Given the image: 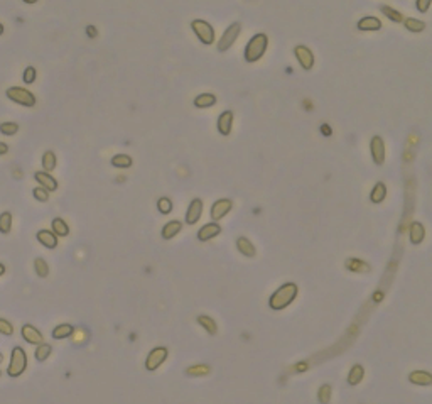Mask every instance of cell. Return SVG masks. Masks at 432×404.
Returning a JSON list of instances; mask_svg holds the SVG:
<instances>
[{
	"instance_id": "obj_3",
	"label": "cell",
	"mask_w": 432,
	"mask_h": 404,
	"mask_svg": "<svg viewBox=\"0 0 432 404\" xmlns=\"http://www.w3.org/2000/svg\"><path fill=\"white\" fill-rule=\"evenodd\" d=\"M27 369V355L26 350L22 347H14L12 354H10V362L7 367V376L9 377H20L24 371Z\"/></svg>"
},
{
	"instance_id": "obj_26",
	"label": "cell",
	"mask_w": 432,
	"mask_h": 404,
	"mask_svg": "<svg viewBox=\"0 0 432 404\" xmlns=\"http://www.w3.org/2000/svg\"><path fill=\"white\" fill-rule=\"evenodd\" d=\"M51 230H53L57 237H68V235H70V227H68V223L59 217L54 218L53 223H51Z\"/></svg>"
},
{
	"instance_id": "obj_36",
	"label": "cell",
	"mask_w": 432,
	"mask_h": 404,
	"mask_svg": "<svg viewBox=\"0 0 432 404\" xmlns=\"http://www.w3.org/2000/svg\"><path fill=\"white\" fill-rule=\"evenodd\" d=\"M19 132V124L17 122H2L0 124V134L4 136H15Z\"/></svg>"
},
{
	"instance_id": "obj_1",
	"label": "cell",
	"mask_w": 432,
	"mask_h": 404,
	"mask_svg": "<svg viewBox=\"0 0 432 404\" xmlns=\"http://www.w3.org/2000/svg\"><path fill=\"white\" fill-rule=\"evenodd\" d=\"M299 294V286L296 282H287V284L280 286L277 291H275L269 299V306L274 311H280L287 308L289 304L297 298Z\"/></svg>"
},
{
	"instance_id": "obj_37",
	"label": "cell",
	"mask_w": 432,
	"mask_h": 404,
	"mask_svg": "<svg viewBox=\"0 0 432 404\" xmlns=\"http://www.w3.org/2000/svg\"><path fill=\"white\" fill-rule=\"evenodd\" d=\"M157 208L162 215H169L172 211V201L168 198V196H162V198L157 200Z\"/></svg>"
},
{
	"instance_id": "obj_33",
	"label": "cell",
	"mask_w": 432,
	"mask_h": 404,
	"mask_svg": "<svg viewBox=\"0 0 432 404\" xmlns=\"http://www.w3.org/2000/svg\"><path fill=\"white\" fill-rule=\"evenodd\" d=\"M34 271L37 273L39 278H48L49 265H48V262H46L43 257H37V259H34Z\"/></svg>"
},
{
	"instance_id": "obj_16",
	"label": "cell",
	"mask_w": 432,
	"mask_h": 404,
	"mask_svg": "<svg viewBox=\"0 0 432 404\" xmlns=\"http://www.w3.org/2000/svg\"><path fill=\"white\" fill-rule=\"evenodd\" d=\"M218 130H220L221 136H230V132H232V127H233V112L232 110H224L220 117H218V122H216Z\"/></svg>"
},
{
	"instance_id": "obj_22",
	"label": "cell",
	"mask_w": 432,
	"mask_h": 404,
	"mask_svg": "<svg viewBox=\"0 0 432 404\" xmlns=\"http://www.w3.org/2000/svg\"><path fill=\"white\" fill-rule=\"evenodd\" d=\"M387 198V186H385V183L378 181L375 186L372 189V195H370V200L372 203H382V201Z\"/></svg>"
},
{
	"instance_id": "obj_13",
	"label": "cell",
	"mask_w": 432,
	"mask_h": 404,
	"mask_svg": "<svg viewBox=\"0 0 432 404\" xmlns=\"http://www.w3.org/2000/svg\"><path fill=\"white\" fill-rule=\"evenodd\" d=\"M220 234H221V227L218 225V222H211V223L203 225V227L198 230V239L201 242H208L211 239L218 237Z\"/></svg>"
},
{
	"instance_id": "obj_46",
	"label": "cell",
	"mask_w": 432,
	"mask_h": 404,
	"mask_svg": "<svg viewBox=\"0 0 432 404\" xmlns=\"http://www.w3.org/2000/svg\"><path fill=\"white\" fill-rule=\"evenodd\" d=\"M5 274V265L0 262V276H4Z\"/></svg>"
},
{
	"instance_id": "obj_17",
	"label": "cell",
	"mask_w": 432,
	"mask_h": 404,
	"mask_svg": "<svg viewBox=\"0 0 432 404\" xmlns=\"http://www.w3.org/2000/svg\"><path fill=\"white\" fill-rule=\"evenodd\" d=\"M358 29L360 31H380L382 29V21L375 15H365L358 21Z\"/></svg>"
},
{
	"instance_id": "obj_8",
	"label": "cell",
	"mask_w": 432,
	"mask_h": 404,
	"mask_svg": "<svg viewBox=\"0 0 432 404\" xmlns=\"http://www.w3.org/2000/svg\"><path fill=\"white\" fill-rule=\"evenodd\" d=\"M294 54H296L299 65L302 66V70H313L314 66V53L311 51L307 46H296L294 48Z\"/></svg>"
},
{
	"instance_id": "obj_30",
	"label": "cell",
	"mask_w": 432,
	"mask_h": 404,
	"mask_svg": "<svg viewBox=\"0 0 432 404\" xmlns=\"http://www.w3.org/2000/svg\"><path fill=\"white\" fill-rule=\"evenodd\" d=\"M402 22H404L407 31H410V32H422L425 29V22L419 21V19H414V17H408V19H404Z\"/></svg>"
},
{
	"instance_id": "obj_27",
	"label": "cell",
	"mask_w": 432,
	"mask_h": 404,
	"mask_svg": "<svg viewBox=\"0 0 432 404\" xmlns=\"http://www.w3.org/2000/svg\"><path fill=\"white\" fill-rule=\"evenodd\" d=\"M134 164V161L129 154H115L112 158V166L115 167H120V169H127V167H130Z\"/></svg>"
},
{
	"instance_id": "obj_20",
	"label": "cell",
	"mask_w": 432,
	"mask_h": 404,
	"mask_svg": "<svg viewBox=\"0 0 432 404\" xmlns=\"http://www.w3.org/2000/svg\"><path fill=\"white\" fill-rule=\"evenodd\" d=\"M181 228H182V223L179 222V220H171V222H168L162 227V239L164 240H171L172 237H176L177 234L181 232Z\"/></svg>"
},
{
	"instance_id": "obj_39",
	"label": "cell",
	"mask_w": 432,
	"mask_h": 404,
	"mask_svg": "<svg viewBox=\"0 0 432 404\" xmlns=\"http://www.w3.org/2000/svg\"><path fill=\"white\" fill-rule=\"evenodd\" d=\"M318 399H319V402H324V404L331 401V386L330 384L321 386L318 391Z\"/></svg>"
},
{
	"instance_id": "obj_6",
	"label": "cell",
	"mask_w": 432,
	"mask_h": 404,
	"mask_svg": "<svg viewBox=\"0 0 432 404\" xmlns=\"http://www.w3.org/2000/svg\"><path fill=\"white\" fill-rule=\"evenodd\" d=\"M240 32H241V24H240V22H233L232 26H228L227 29H224V32H223V36L220 37V41H218V51H221V53L228 51L235 44V41H237V37L240 36Z\"/></svg>"
},
{
	"instance_id": "obj_35",
	"label": "cell",
	"mask_w": 432,
	"mask_h": 404,
	"mask_svg": "<svg viewBox=\"0 0 432 404\" xmlns=\"http://www.w3.org/2000/svg\"><path fill=\"white\" fill-rule=\"evenodd\" d=\"M382 14L387 15V19L394 21V22H402V21H404V15H402L399 10L392 9L390 5H382Z\"/></svg>"
},
{
	"instance_id": "obj_11",
	"label": "cell",
	"mask_w": 432,
	"mask_h": 404,
	"mask_svg": "<svg viewBox=\"0 0 432 404\" xmlns=\"http://www.w3.org/2000/svg\"><path fill=\"white\" fill-rule=\"evenodd\" d=\"M20 333H22V338L31 345H39L44 342V337H43V333L39 332V328L31 325V323H26V325L22 326Z\"/></svg>"
},
{
	"instance_id": "obj_25",
	"label": "cell",
	"mask_w": 432,
	"mask_h": 404,
	"mask_svg": "<svg viewBox=\"0 0 432 404\" xmlns=\"http://www.w3.org/2000/svg\"><path fill=\"white\" fill-rule=\"evenodd\" d=\"M73 333H74V326H71L70 323H61V325L54 326V330H53V338L63 340V338L71 337Z\"/></svg>"
},
{
	"instance_id": "obj_38",
	"label": "cell",
	"mask_w": 432,
	"mask_h": 404,
	"mask_svg": "<svg viewBox=\"0 0 432 404\" xmlns=\"http://www.w3.org/2000/svg\"><path fill=\"white\" fill-rule=\"evenodd\" d=\"M36 76H37L36 68L27 66L26 70H24V73H22V82H24L26 85H32L34 82H36Z\"/></svg>"
},
{
	"instance_id": "obj_21",
	"label": "cell",
	"mask_w": 432,
	"mask_h": 404,
	"mask_svg": "<svg viewBox=\"0 0 432 404\" xmlns=\"http://www.w3.org/2000/svg\"><path fill=\"white\" fill-rule=\"evenodd\" d=\"M408 380L416 386H430L432 384V376L425 371H414L408 376Z\"/></svg>"
},
{
	"instance_id": "obj_29",
	"label": "cell",
	"mask_w": 432,
	"mask_h": 404,
	"mask_svg": "<svg viewBox=\"0 0 432 404\" xmlns=\"http://www.w3.org/2000/svg\"><path fill=\"white\" fill-rule=\"evenodd\" d=\"M346 267L351 271V273H368V271H370V265L363 262L361 259H348Z\"/></svg>"
},
{
	"instance_id": "obj_18",
	"label": "cell",
	"mask_w": 432,
	"mask_h": 404,
	"mask_svg": "<svg viewBox=\"0 0 432 404\" xmlns=\"http://www.w3.org/2000/svg\"><path fill=\"white\" fill-rule=\"evenodd\" d=\"M408 234H410V242L414 245L422 244V240L425 237V228L420 222H412L410 228H408Z\"/></svg>"
},
{
	"instance_id": "obj_2",
	"label": "cell",
	"mask_w": 432,
	"mask_h": 404,
	"mask_svg": "<svg viewBox=\"0 0 432 404\" xmlns=\"http://www.w3.org/2000/svg\"><path fill=\"white\" fill-rule=\"evenodd\" d=\"M269 48V37L267 34H255L245 48V60L249 63H255L262 60L265 51Z\"/></svg>"
},
{
	"instance_id": "obj_9",
	"label": "cell",
	"mask_w": 432,
	"mask_h": 404,
	"mask_svg": "<svg viewBox=\"0 0 432 404\" xmlns=\"http://www.w3.org/2000/svg\"><path fill=\"white\" fill-rule=\"evenodd\" d=\"M233 208V201L228 200V198H221V200H216L215 203L211 206V218L213 222H218L221 220V218L227 217V213H230Z\"/></svg>"
},
{
	"instance_id": "obj_50",
	"label": "cell",
	"mask_w": 432,
	"mask_h": 404,
	"mask_svg": "<svg viewBox=\"0 0 432 404\" xmlns=\"http://www.w3.org/2000/svg\"><path fill=\"white\" fill-rule=\"evenodd\" d=\"M0 376H2V371H0Z\"/></svg>"
},
{
	"instance_id": "obj_45",
	"label": "cell",
	"mask_w": 432,
	"mask_h": 404,
	"mask_svg": "<svg viewBox=\"0 0 432 404\" xmlns=\"http://www.w3.org/2000/svg\"><path fill=\"white\" fill-rule=\"evenodd\" d=\"M88 34H90L91 37L96 36V31H95V27H93V26H90V27H88Z\"/></svg>"
},
{
	"instance_id": "obj_15",
	"label": "cell",
	"mask_w": 432,
	"mask_h": 404,
	"mask_svg": "<svg viewBox=\"0 0 432 404\" xmlns=\"http://www.w3.org/2000/svg\"><path fill=\"white\" fill-rule=\"evenodd\" d=\"M36 239L41 245H44L46 249H56L57 247V235L53 230H39L36 234Z\"/></svg>"
},
{
	"instance_id": "obj_41",
	"label": "cell",
	"mask_w": 432,
	"mask_h": 404,
	"mask_svg": "<svg viewBox=\"0 0 432 404\" xmlns=\"http://www.w3.org/2000/svg\"><path fill=\"white\" fill-rule=\"evenodd\" d=\"M32 195H34V198H36L37 201H41V203H44V201L49 200V191H48L46 188H43V186L34 188V189H32Z\"/></svg>"
},
{
	"instance_id": "obj_51",
	"label": "cell",
	"mask_w": 432,
	"mask_h": 404,
	"mask_svg": "<svg viewBox=\"0 0 432 404\" xmlns=\"http://www.w3.org/2000/svg\"><path fill=\"white\" fill-rule=\"evenodd\" d=\"M250 2H252V0H250Z\"/></svg>"
},
{
	"instance_id": "obj_31",
	"label": "cell",
	"mask_w": 432,
	"mask_h": 404,
	"mask_svg": "<svg viewBox=\"0 0 432 404\" xmlns=\"http://www.w3.org/2000/svg\"><path fill=\"white\" fill-rule=\"evenodd\" d=\"M198 323L201 326L204 328L206 332H208L210 335H216V332H218V326H216V321L211 318V316H206V315H203V316H198Z\"/></svg>"
},
{
	"instance_id": "obj_34",
	"label": "cell",
	"mask_w": 432,
	"mask_h": 404,
	"mask_svg": "<svg viewBox=\"0 0 432 404\" xmlns=\"http://www.w3.org/2000/svg\"><path fill=\"white\" fill-rule=\"evenodd\" d=\"M51 352H53V349H51V345L49 343H39L37 345V349H36V359L39 362H44V360H48V357L51 355Z\"/></svg>"
},
{
	"instance_id": "obj_10",
	"label": "cell",
	"mask_w": 432,
	"mask_h": 404,
	"mask_svg": "<svg viewBox=\"0 0 432 404\" xmlns=\"http://www.w3.org/2000/svg\"><path fill=\"white\" fill-rule=\"evenodd\" d=\"M370 151H372V158L373 163L382 166L385 163V142L380 136H373L370 141Z\"/></svg>"
},
{
	"instance_id": "obj_48",
	"label": "cell",
	"mask_w": 432,
	"mask_h": 404,
	"mask_svg": "<svg viewBox=\"0 0 432 404\" xmlns=\"http://www.w3.org/2000/svg\"><path fill=\"white\" fill-rule=\"evenodd\" d=\"M4 31H5V27H4L2 22H0V36H2V34H4Z\"/></svg>"
},
{
	"instance_id": "obj_12",
	"label": "cell",
	"mask_w": 432,
	"mask_h": 404,
	"mask_svg": "<svg viewBox=\"0 0 432 404\" xmlns=\"http://www.w3.org/2000/svg\"><path fill=\"white\" fill-rule=\"evenodd\" d=\"M201 215H203V200L194 198L191 203H189V208L186 211V223L188 225H194L199 222Z\"/></svg>"
},
{
	"instance_id": "obj_43",
	"label": "cell",
	"mask_w": 432,
	"mask_h": 404,
	"mask_svg": "<svg viewBox=\"0 0 432 404\" xmlns=\"http://www.w3.org/2000/svg\"><path fill=\"white\" fill-rule=\"evenodd\" d=\"M430 4H432V0H417V2H416V7H417L419 12L425 14V12H427V10H429Z\"/></svg>"
},
{
	"instance_id": "obj_32",
	"label": "cell",
	"mask_w": 432,
	"mask_h": 404,
	"mask_svg": "<svg viewBox=\"0 0 432 404\" xmlns=\"http://www.w3.org/2000/svg\"><path fill=\"white\" fill-rule=\"evenodd\" d=\"M12 230V213H0V234H9Z\"/></svg>"
},
{
	"instance_id": "obj_28",
	"label": "cell",
	"mask_w": 432,
	"mask_h": 404,
	"mask_svg": "<svg viewBox=\"0 0 432 404\" xmlns=\"http://www.w3.org/2000/svg\"><path fill=\"white\" fill-rule=\"evenodd\" d=\"M43 167H44V171H54L56 169V166H57V159H56V154L53 151H46L43 154Z\"/></svg>"
},
{
	"instance_id": "obj_4",
	"label": "cell",
	"mask_w": 432,
	"mask_h": 404,
	"mask_svg": "<svg viewBox=\"0 0 432 404\" xmlns=\"http://www.w3.org/2000/svg\"><path fill=\"white\" fill-rule=\"evenodd\" d=\"M9 100H12L14 103L20 107H34L36 105V97H34L32 91H29L27 88H20V86H10L5 91Z\"/></svg>"
},
{
	"instance_id": "obj_7",
	"label": "cell",
	"mask_w": 432,
	"mask_h": 404,
	"mask_svg": "<svg viewBox=\"0 0 432 404\" xmlns=\"http://www.w3.org/2000/svg\"><path fill=\"white\" fill-rule=\"evenodd\" d=\"M168 359V349L166 347H155L149 352L147 359H146V369L147 371H155V369H159L162 363Z\"/></svg>"
},
{
	"instance_id": "obj_49",
	"label": "cell",
	"mask_w": 432,
	"mask_h": 404,
	"mask_svg": "<svg viewBox=\"0 0 432 404\" xmlns=\"http://www.w3.org/2000/svg\"><path fill=\"white\" fill-rule=\"evenodd\" d=\"M2 360H4V355H2V354H0V363H2Z\"/></svg>"
},
{
	"instance_id": "obj_5",
	"label": "cell",
	"mask_w": 432,
	"mask_h": 404,
	"mask_svg": "<svg viewBox=\"0 0 432 404\" xmlns=\"http://www.w3.org/2000/svg\"><path fill=\"white\" fill-rule=\"evenodd\" d=\"M191 29L194 31L196 37H198L203 44L210 46L215 43V29H213L210 22H206L203 19H194L191 22Z\"/></svg>"
},
{
	"instance_id": "obj_40",
	"label": "cell",
	"mask_w": 432,
	"mask_h": 404,
	"mask_svg": "<svg viewBox=\"0 0 432 404\" xmlns=\"http://www.w3.org/2000/svg\"><path fill=\"white\" fill-rule=\"evenodd\" d=\"M186 372L189 374V376L199 377V376H206V374H210V367L208 365H191Z\"/></svg>"
},
{
	"instance_id": "obj_24",
	"label": "cell",
	"mask_w": 432,
	"mask_h": 404,
	"mask_svg": "<svg viewBox=\"0 0 432 404\" xmlns=\"http://www.w3.org/2000/svg\"><path fill=\"white\" fill-rule=\"evenodd\" d=\"M363 377H365V367L360 365V363H356V365L351 367V371L348 374V384L349 386H356L360 384Z\"/></svg>"
},
{
	"instance_id": "obj_47",
	"label": "cell",
	"mask_w": 432,
	"mask_h": 404,
	"mask_svg": "<svg viewBox=\"0 0 432 404\" xmlns=\"http://www.w3.org/2000/svg\"><path fill=\"white\" fill-rule=\"evenodd\" d=\"M22 2H24V4H36L37 0H22Z\"/></svg>"
},
{
	"instance_id": "obj_19",
	"label": "cell",
	"mask_w": 432,
	"mask_h": 404,
	"mask_svg": "<svg viewBox=\"0 0 432 404\" xmlns=\"http://www.w3.org/2000/svg\"><path fill=\"white\" fill-rule=\"evenodd\" d=\"M237 249H238V252L241 254V256H245V257H249V259H252V257L257 256L255 245H253L252 242L246 239V237H240V239L237 240Z\"/></svg>"
},
{
	"instance_id": "obj_44",
	"label": "cell",
	"mask_w": 432,
	"mask_h": 404,
	"mask_svg": "<svg viewBox=\"0 0 432 404\" xmlns=\"http://www.w3.org/2000/svg\"><path fill=\"white\" fill-rule=\"evenodd\" d=\"M7 152H9V146L5 142H0V156H4Z\"/></svg>"
},
{
	"instance_id": "obj_14",
	"label": "cell",
	"mask_w": 432,
	"mask_h": 404,
	"mask_svg": "<svg viewBox=\"0 0 432 404\" xmlns=\"http://www.w3.org/2000/svg\"><path fill=\"white\" fill-rule=\"evenodd\" d=\"M34 180L39 183V186L48 189L49 193L57 189V181L51 176V172H48V171H36L34 172Z\"/></svg>"
},
{
	"instance_id": "obj_42",
	"label": "cell",
	"mask_w": 432,
	"mask_h": 404,
	"mask_svg": "<svg viewBox=\"0 0 432 404\" xmlns=\"http://www.w3.org/2000/svg\"><path fill=\"white\" fill-rule=\"evenodd\" d=\"M0 333H2V335H7V337H10V335L14 333V326H12V323H10L9 320H5V318H0Z\"/></svg>"
},
{
	"instance_id": "obj_23",
	"label": "cell",
	"mask_w": 432,
	"mask_h": 404,
	"mask_svg": "<svg viewBox=\"0 0 432 404\" xmlns=\"http://www.w3.org/2000/svg\"><path fill=\"white\" fill-rule=\"evenodd\" d=\"M216 103V95L213 93H199L194 98V107L198 108H210Z\"/></svg>"
}]
</instances>
